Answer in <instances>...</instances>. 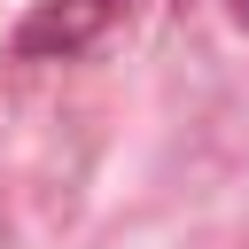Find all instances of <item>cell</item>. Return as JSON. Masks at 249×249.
I'll list each match as a JSON object with an SVG mask.
<instances>
[{"instance_id": "obj_1", "label": "cell", "mask_w": 249, "mask_h": 249, "mask_svg": "<svg viewBox=\"0 0 249 249\" xmlns=\"http://www.w3.org/2000/svg\"><path fill=\"white\" fill-rule=\"evenodd\" d=\"M233 8H241V23H249V0H233Z\"/></svg>"}]
</instances>
